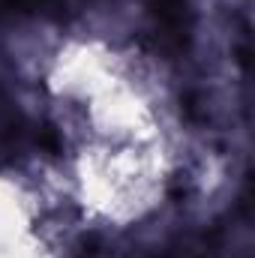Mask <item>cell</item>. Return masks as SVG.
<instances>
[{
  "mask_svg": "<svg viewBox=\"0 0 255 258\" xmlns=\"http://www.w3.org/2000/svg\"><path fill=\"white\" fill-rule=\"evenodd\" d=\"M0 258H51L33 198L0 177Z\"/></svg>",
  "mask_w": 255,
  "mask_h": 258,
  "instance_id": "obj_1",
  "label": "cell"
}]
</instances>
